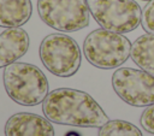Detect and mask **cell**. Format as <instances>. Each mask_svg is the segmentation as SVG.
Wrapping results in <instances>:
<instances>
[{"mask_svg": "<svg viewBox=\"0 0 154 136\" xmlns=\"http://www.w3.org/2000/svg\"><path fill=\"white\" fill-rule=\"evenodd\" d=\"M42 112L52 123L79 128H101L109 119L96 100L85 91L58 88L48 93Z\"/></svg>", "mask_w": 154, "mask_h": 136, "instance_id": "cell-1", "label": "cell"}, {"mask_svg": "<svg viewBox=\"0 0 154 136\" xmlns=\"http://www.w3.org/2000/svg\"><path fill=\"white\" fill-rule=\"evenodd\" d=\"M7 95L22 106H36L48 95V79L35 65L13 63L5 67L2 73Z\"/></svg>", "mask_w": 154, "mask_h": 136, "instance_id": "cell-2", "label": "cell"}, {"mask_svg": "<svg viewBox=\"0 0 154 136\" xmlns=\"http://www.w3.org/2000/svg\"><path fill=\"white\" fill-rule=\"evenodd\" d=\"M132 43L123 34L107 29L89 32L83 42V54L95 67L111 70L123 65L131 54Z\"/></svg>", "mask_w": 154, "mask_h": 136, "instance_id": "cell-3", "label": "cell"}, {"mask_svg": "<svg viewBox=\"0 0 154 136\" xmlns=\"http://www.w3.org/2000/svg\"><path fill=\"white\" fill-rule=\"evenodd\" d=\"M40 59L54 76H73L82 61L81 49L76 40L65 34H49L40 45Z\"/></svg>", "mask_w": 154, "mask_h": 136, "instance_id": "cell-4", "label": "cell"}, {"mask_svg": "<svg viewBox=\"0 0 154 136\" xmlns=\"http://www.w3.org/2000/svg\"><path fill=\"white\" fill-rule=\"evenodd\" d=\"M90 14L107 30L126 34L141 24L142 8L135 0H87Z\"/></svg>", "mask_w": 154, "mask_h": 136, "instance_id": "cell-5", "label": "cell"}, {"mask_svg": "<svg viewBox=\"0 0 154 136\" xmlns=\"http://www.w3.org/2000/svg\"><path fill=\"white\" fill-rule=\"evenodd\" d=\"M37 12L45 24L63 32L82 30L90 19L87 0H37Z\"/></svg>", "mask_w": 154, "mask_h": 136, "instance_id": "cell-6", "label": "cell"}, {"mask_svg": "<svg viewBox=\"0 0 154 136\" xmlns=\"http://www.w3.org/2000/svg\"><path fill=\"white\" fill-rule=\"evenodd\" d=\"M116 94L126 104L147 107L154 104V76L132 67H119L112 75Z\"/></svg>", "mask_w": 154, "mask_h": 136, "instance_id": "cell-7", "label": "cell"}, {"mask_svg": "<svg viewBox=\"0 0 154 136\" xmlns=\"http://www.w3.org/2000/svg\"><path fill=\"white\" fill-rule=\"evenodd\" d=\"M5 136H54V128L46 117L30 112H19L7 119Z\"/></svg>", "mask_w": 154, "mask_h": 136, "instance_id": "cell-8", "label": "cell"}, {"mask_svg": "<svg viewBox=\"0 0 154 136\" xmlns=\"http://www.w3.org/2000/svg\"><path fill=\"white\" fill-rule=\"evenodd\" d=\"M28 32L19 28H6L0 34V67L16 63L29 49Z\"/></svg>", "mask_w": 154, "mask_h": 136, "instance_id": "cell-9", "label": "cell"}, {"mask_svg": "<svg viewBox=\"0 0 154 136\" xmlns=\"http://www.w3.org/2000/svg\"><path fill=\"white\" fill-rule=\"evenodd\" d=\"M30 0H0V26L19 28L31 17Z\"/></svg>", "mask_w": 154, "mask_h": 136, "instance_id": "cell-10", "label": "cell"}, {"mask_svg": "<svg viewBox=\"0 0 154 136\" xmlns=\"http://www.w3.org/2000/svg\"><path fill=\"white\" fill-rule=\"evenodd\" d=\"M130 57L141 70L154 76V35L144 34L137 37L131 46Z\"/></svg>", "mask_w": 154, "mask_h": 136, "instance_id": "cell-11", "label": "cell"}, {"mask_svg": "<svg viewBox=\"0 0 154 136\" xmlns=\"http://www.w3.org/2000/svg\"><path fill=\"white\" fill-rule=\"evenodd\" d=\"M99 136H143L141 130L130 122L122 119L108 120L99 129Z\"/></svg>", "mask_w": 154, "mask_h": 136, "instance_id": "cell-12", "label": "cell"}, {"mask_svg": "<svg viewBox=\"0 0 154 136\" xmlns=\"http://www.w3.org/2000/svg\"><path fill=\"white\" fill-rule=\"evenodd\" d=\"M141 25L147 34L154 35V0L147 1L146 6L142 8Z\"/></svg>", "mask_w": 154, "mask_h": 136, "instance_id": "cell-13", "label": "cell"}, {"mask_svg": "<svg viewBox=\"0 0 154 136\" xmlns=\"http://www.w3.org/2000/svg\"><path fill=\"white\" fill-rule=\"evenodd\" d=\"M141 126L149 134L154 135V104L147 106L140 118Z\"/></svg>", "mask_w": 154, "mask_h": 136, "instance_id": "cell-14", "label": "cell"}, {"mask_svg": "<svg viewBox=\"0 0 154 136\" xmlns=\"http://www.w3.org/2000/svg\"><path fill=\"white\" fill-rule=\"evenodd\" d=\"M142 1H149V0H142Z\"/></svg>", "mask_w": 154, "mask_h": 136, "instance_id": "cell-15", "label": "cell"}]
</instances>
